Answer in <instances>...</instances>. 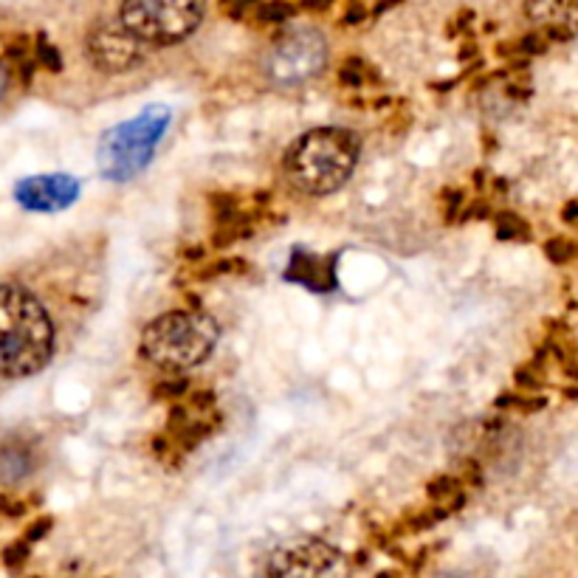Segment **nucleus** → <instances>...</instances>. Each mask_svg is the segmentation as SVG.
Listing matches in <instances>:
<instances>
[{
  "label": "nucleus",
  "mask_w": 578,
  "mask_h": 578,
  "mask_svg": "<svg viewBox=\"0 0 578 578\" xmlns=\"http://www.w3.org/2000/svg\"><path fill=\"white\" fill-rule=\"evenodd\" d=\"M248 12H251V18L257 23H286V20L293 18L297 7H288V3H263V7H251Z\"/></svg>",
  "instance_id": "2eb2a0df"
},
{
  "label": "nucleus",
  "mask_w": 578,
  "mask_h": 578,
  "mask_svg": "<svg viewBox=\"0 0 578 578\" xmlns=\"http://www.w3.org/2000/svg\"><path fill=\"white\" fill-rule=\"evenodd\" d=\"M172 114L164 105L141 110L136 119L121 121L116 128L99 141L96 150V164L108 181H130L139 175L150 161H153L156 150H159L161 139H164L167 128H170Z\"/></svg>",
  "instance_id": "20e7f679"
},
{
  "label": "nucleus",
  "mask_w": 578,
  "mask_h": 578,
  "mask_svg": "<svg viewBox=\"0 0 578 578\" xmlns=\"http://www.w3.org/2000/svg\"><path fill=\"white\" fill-rule=\"evenodd\" d=\"M54 324L29 288L0 286V375L26 378L52 362Z\"/></svg>",
  "instance_id": "f257e3e1"
},
{
  "label": "nucleus",
  "mask_w": 578,
  "mask_h": 578,
  "mask_svg": "<svg viewBox=\"0 0 578 578\" xmlns=\"http://www.w3.org/2000/svg\"><path fill=\"white\" fill-rule=\"evenodd\" d=\"M7 94V71H3V65H0V96Z\"/></svg>",
  "instance_id": "393cba45"
},
{
  "label": "nucleus",
  "mask_w": 578,
  "mask_h": 578,
  "mask_svg": "<svg viewBox=\"0 0 578 578\" xmlns=\"http://www.w3.org/2000/svg\"><path fill=\"white\" fill-rule=\"evenodd\" d=\"M525 14L550 43L578 38V3H527Z\"/></svg>",
  "instance_id": "9d476101"
},
{
  "label": "nucleus",
  "mask_w": 578,
  "mask_h": 578,
  "mask_svg": "<svg viewBox=\"0 0 578 578\" xmlns=\"http://www.w3.org/2000/svg\"><path fill=\"white\" fill-rule=\"evenodd\" d=\"M328 60V45L317 29H291L274 40L271 52L263 60L268 79L274 85H299L317 77Z\"/></svg>",
  "instance_id": "423d86ee"
},
{
  "label": "nucleus",
  "mask_w": 578,
  "mask_h": 578,
  "mask_svg": "<svg viewBox=\"0 0 578 578\" xmlns=\"http://www.w3.org/2000/svg\"><path fill=\"white\" fill-rule=\"evenodd\" d=\"M286 277L293 282H302V286H308L311 291H319V293H328L336 288L333 257L308 255V251H302V248L293 251L291 263H288Z\"/></svg>",
  "instance_id": "9b49d317"
},
{
  "label": "nucleus",
  "mask_w": 578,
  "mask_h": 578,
  "mask_svg": "<svg viewBox=\"0 0 578 578\" xmlns=\"http://www.w3.org/2000/svg\"><path fill=\"white\" fill-rule=\"evenodd\" d=\"M496 237H502V240H527L531 229H527V223L520 215H514V212H500L496 215Z\"/></svg>",
  "instance_id": "4468645a"
},
{
  "label": "nucleus",
  "mask_w": 578,
  "mask_h": 578,
  "mask_svg": "<svg viewBox=\"0 0 578 578\" xmlns=\"http://www.w3.org/2000/svg\"><path fill=\"white\" fill-rule=\"evenodd\" d=\"M88 57L105 74H125L144 63L147 49L121 23H96L88 32Z\"/></svg>",
  "instance_id": "6e6552de"
},
{
  "label": "nucleus",
  "mask_w": 578,
  "mask_h": 578,
  "mask_svg": "<svg viewBox=\"0 0 578 578\" xmlns=\"http://www.w3.org/2000/svg\"><path fill=\"white\" fill-rule=\"evenodd\" d=\"M516 382H520V387L534 389V387H539L542 378L534 373V370H520V373H516Z\"/></svg>",
  "instance_id": "412c9836"
},
{
  "label": "nucleus",
  "mask_w": 578,
  "mask_h": 578,
  "mask_svg": "<svg viewBox=\"0 0 578 578\" xmlns=\"http://www.w3.org/2000/svg\"><path fill=\"white\" fill-rule=\"evenodd\" d=\"M339 79H342L347 88H362V85H367L370 79H375L373 65H367L358 57H350L347 63L342 65V71H339Z\"/></svg>",
  "instance_id": "ddd939ff"
},
{
  "label": "nucleus",
  "mask_w": 578,
  "mask_h": 578,
  "mask_svg": "<svg viewBox=\"0 0 578 578\" xmlns=\"http://www.w3.org/2000/svg\"><path fill=\"white\" fill-rule=\"evenodd\" d=\"M204 20V7L192 0H136L119 9V23L141 43L172 45L190 38Z\"/></svg>",
  "instance_id": "39448f33"
},
{
  "label": "nucleus",
  "mask_w": 578,
  "mask_h": 578,
  "mask_svg": "<svg viewBox=\"0 0 578 578\" xmlns=\"http://www.w3.org/2000/svg\"><path fill=\"white\" fill-rule=\"evenodd\" d=\"M561 217H565V221H578V204L567 206V210L561 212Z\"/></svg>",
  "instance_id": "b1692460"
},
{
  "label": "nucleus",
  "mask_w": 578,
  "mask_h": 578,
  "mask_svg": "<svg viewBox=\"0 0 578 578\" xmlns=\"http://www.w3.org/2000/svg\"><path fill=\"white\" fill-rule=\"evenodd\" d=\"M358 156L362 141L353 130L317 128L288 147L286 175L306 195H331L347 184Z\"/></svg>",
  "instance_id": "f03ea898"
},
{
  "label": "nucleus",
  "mask_w": 578,
  "mask_h": 578,
  "mask_svg": "<svg viewBox=\"0 0 578 578\" xmlns=\"http://www.w3.org/2000/svg\"><path fill=\"white\" fill-rule=\"evenodd\" d=\"M0 511H7V514L18 516V514H23V505H20V502H7V500H0Z\"/></svg>",
  "instance_id": "5701e85b"
},
{
  "label": "nucleus",
  "mask_w": 578,
  "mask_h": 578,
  "mask_svg": "<svg viewBox=\"0 0 578 578\" xmlns=\"http://www.w3.org/2000/svg\"><path fill=\"white\" fill-rule=\"evenodd\" d=\"M34 54H38V63L43 65V68L54 71L57 74L60 68H63V57H60V52L54 49L52 43L45 38H38V45H34Z\"/></svg>",
  "instance_id": "f3484780"
},
{
  "label": "nucleus",
  "mask_w": 578,
  "mask_h": 578,
  "mask_svg": "<svg viewBox=\"0 0 578 578\" xmlns=\"http://www.w3.org/2000/svg\"><path fill=\"white\" fill-rule=\"evenodd\" d=\"M221 328L210 313L167 311L141 333V356L167 373H184L215 350Z\"/></svg>",
  "instance_id": "7ed1b4c3"
},
{
  "label": "nucleus",
  "mask_w": 578,
  "mask_h": 578,
  "mask_svg": "<svg viewBox=\"0 0 578 578\" xmlns=\"http://www.w3.org/2000/svg\"><path fill=\"white\" fill-rule=\"evenodd\" d=\"M32 446H26L23 440H12V443L0 446V480H3V483H18V480L32 474Z\"/></svg>",
  "instance_id": "f8f14e48"
},
{
  "label": "nucleus",
  "mask_w": 578,
  "mask_h": 578,
  "mask_svg": "<svg viewBox=\"0 0 578 578\" xmlns=\"http://www.w3.org/2000/svg\"><path fill=\"white\" fill-rule=\"evenodd\" d=\"M429 496L432 500H451V496H463V483L454 474H440L429 483Z\"/></svg>",
  "instance_id": "dca6fc26"
},
{
  "label": "nucleus",
  "mask_w": 578,
  "mask_h": 578,
  "mask_svg": "<svg viewBox=\"0 0 578 578\" xmlns=\"http://www.w3.org/2000/svg\"><path fill=\"white\" fill-rule=\"evenodd\" d=\"M364 18H367V9H364V7H350L347 14H344V18H342V23H344V26H356V23H362Z\"/></svg>",
  "instance_id": "4be33fe9"
},
{
  "label": "nucleus",
  "mask_w": 578,
  "mask_h": 578,
  "mask_svg": "<svg viewBox=\"0 0 578 578\" xmlns=\"http://www.w3.org/2000/svg\"><path fill=\"white\" fill-rule=\"evenodd\" d=\"M184 393H186L184 378H179V382H164L159 389H156V395H164V398H179V395Z\"/></svg>",
  "instance_id": "aec40b11"
},
{
  "label": "nucleus",
  "mask_w": 578,
  "mask_h": 578,
  "mask_svg": "<svg viewBox=\"0 0 578 578\" xmlns=\"http://www.w3.org/2000/svg\"><path fill=\"white\" fill-rule=\"evenodd\" d=\"M268 578H350L347 559L322 539H291L268 556Z\"/></svg>",
  "instance_id": "0eeeda50"
},
{
  "label": "nucleus",
  "mask_w": 578,
  "mask_h": 578,
  "mask_svg": "<svg viewBox=\"0 0 578 578\" xmlns=\"http://www.w3.org/2000/svg\"><path fill=\"white\" fill-rule=\"evenodd\" d=\"M545 255L550 257L553 263H567L576 257V246H572L570 240H565V237H556V240L545 243Z\"/></svg>",
  "instance_id": "a211bd4d"
},
{
  "label": "nucleus",
  "mask_w": 578,
  "mask_h": 578,
  "mask_svg": "<svg viewBox=\"0 0 578 578\" xmlns=\"http://www.w3.org/2000/svg\"><path fill=\"white\" fill-rule=\"evenodd\" d=\"M79 197V181L71 175H34L14 186V201L32 212L68 210Z\"/></svg>",
  "instance_id": "1a4fd4ad"
},
{
  "label": "nucleus",
  "mask_w": 578,
  "mask_h": 578,
  "mask_svg": "<svg viewBox=\"0 0 578 578\" xmlns=\"http://www.w3.org/2000/svg\"><path fill=\"white\" fill-rule=\"evenodd\" d=\"M547 45H550V40H547L545 34L531 32L520 40V45H516V49H520L522 54H542V52H547Z\"/></svg>",
  "instance_id": "6ab92c4d"
}]
</instances>
